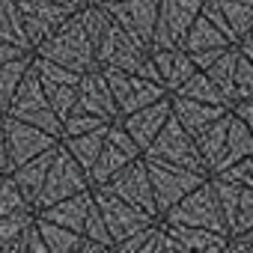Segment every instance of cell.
I'll list each match as a JSON object with an SVG mask.
<instances>
[{
    "label": "cell",
    "mask_w": 253,
    "mask_h": 253,
    "mask_svg": "<svg viewBox=\"0 0 253 253\" xmlns=\"http://www.w3.org/2000/svg\"><path fill=\"white\" fill-rule=\"evenodd\" d=\"M146 158H158V161H170V164H182L188 170L206 173V164L200 158V149L194 143V134L170 113V119L164 122V128L155 134V140L143 149ZM209 176V173H206Z\"/></svg>",
    "instance_id": "cell-5"
},
{
    "label": "cell",
    "mask_w": 253,
    "mask_h": 253,
    "mask_svg": "<svg viewBox=\"0 0 253 253\" xmlns=\"http://www.w3.org/2000/svg\"><path fill=\"white\" fill-rule=\"evenodd\" d=\"M101 125H107L101 116H95V113H84V110H72V113L63 119V137H66V134H84V131L101 128Z\"/></svg>",
    "instance_id": "cell-39"
},
{
    "label": "cell",
    "mask_w": 253,
    "mask_h": 253,
    "mask_svg": "<svg viewBox=\"0 0 253 253\" xmlns=\"http://www.w3.org/2000/svg\"><path fill=\"white\" fill-rule=\"evenodd\" d=\"M51 158H54V149H48V152H42V155H36V158H30V161H24V164H18V167L9 170V176L15 179V185L21 188V194L27 197V203L33 209H36L39 191L45 185V173L51 167Z\"/></svg>",
    "instance_id": "cell-22"
},
{
    "label": "cell",
    "mask_w": 253,
    "mask_h": 253,
    "mask_svg": "<svg viewBox=\"0 0 253 253\" xmlns=\"http://www.w3.org/2000/svg\"><path fill=\"white\" fill-rule=\"evenodd\" d=\"M24 54H30V51L21 48V45H12V42H3V39H0V63L15 60V57H24Z\"/></svg>",
    "instance_id": "cell-46"
},
{
    "label": "cell",
    "mask_w": 253,
    "mask_h": 253,
    "mask_svg": "<svg viewBox=\"0 0 253 253\" xmlns=\"http://www.w3.org/2000/svg\"><path fill=\"white\" fill-rule=\"evenodd\" d=\"M161 220L164 223H185V226H206V229L226 232V223H223V214H220V206H217V197H214V188H211L209 179L203 185H197L194 191H188Z\"/></svg>",
    "instance_id": "cell-6"
},
{
    "label": "cell",
    "mask_w": 253,
    "mask_h": 253,
    "mask_svg": "<svg viewBox=\"0 0 253 253\" xmlns=\"http://www.w3.org/2000/svg\"><path fill=\"white\" fill-rule=\"evenodd\" d=\"M0 173H9V158H6V137H3V122H0Z\"/></svg>",
    "instance_id": "cell-48"
},
{
    "label": "cell",
    "mask_w": 253,
    "mask_h": 253,
    "mask_svg": "<svg viewBox=\"0 0 253 253\" xmlns=\"http://www.w3.org/2000/svg\"><path fill=\"white\" fill-rule=\"evenodd\" d=\"M217 6H220L223 18H226L232 36L238 42L253 24V0H217Z\"/></svg>",
    "instance_id": "cell-32"
},
{
    "label": "cell",
    "mask_w": 253,
    "mask_h": 253,
    "mask_svg": "<svg viewBox=\"0 0 253 253\" xmlns=\"http://www.w3.org/2000/svg\"><path fill=\"white\" fill-rule=\"evenodd\" d=\"M0 39L33 51L30 42H27L24 21H21V12H18V3H15V0H0Z\"/></svg>",
    "instance_id": "cell-31"
},
{
    "label": "cell",
    "mask_w": 253,
    "mask_h": 253,
    "mask_svg": "<svg viewBox=\"0 0 253 253\" xmlns=\"http://www.w3.org/2000/svg\"><path fill=\"white\" fill-rule=\"evenodd\" d=\"M30 57H33V51L24 54V57H15V60L0 63V113H6V110H9L12 95H15V89H18L24 72L30 69Z\"/></svg>",
    "instance_id": "cell-29"
},
{
    "label": "cell",
    "mask_w": 253,
    "mask_h": 253,
    "mask_svg": "<svg viewBox=\"0 0 253 253\" xmlns=\"http://www.w3.org/2000/svg\"><path fill=\"white\" fill-rule=\"evenodd\" d=\"M217 176H223V179H229V182H235V185L253 188V155H247V158L235 161L232 167H226V170H223V173H217Z\"/></svg>",
    "instance_id": "cell-42"
},
{
    "label": "cell",
    "mask_w": 253,
    "mask_h": 253,
    "mask_svg": "<svg viewBox=\"0 0 253 253\" xmlns=\"http://www.w3.org/2000/svg\"><path fill=\"white\" fill-rule=\"evenodd\" d=\"M164 232L179 244V253H223L226 244H229V235L226 232H217V229H206V226H185V223H164Z\"/></svg>",
    "instance_id": "cell-17"
},
{
    "label": "cell",
    "mask_w": 253,
    "mask_h": 253,
    "mask_svg": "<svg viewBox=\"0 0 253 253\" xmlns=\"http://www.w3.org/2000/svg\"><path fill=\"white\" fill-rule=\"evenodd\" d=\"M235 45H238V51H241L247 60H253V24H250V30H247V33H244Z\"/></svg>",
    "instance_id": "cell-47"
},
{
    "label": "cell",
    "mask_w": 253,
    "mask_h": 253,
    "mask_svg": "<svg viewBox=\"0 0 253 253\" xmlns=\"http://www.w3.org/2000/svg\"><path fill=\"white\" fill-rule=\"evenodd\" d=\"M104 6L125 33H131L137 42L152 48L155 21H158V0H113V3H104Z\"/></svg>",
    "instance_id": "cell-13"
},
{
    "label": "cell",
    "mask_w": 253,
    "mask_h": 253,
    "mask_svg": "<svg viewBox=\"0 0 253 253\" xmlns=\"http://www.w3.org/2000/svg\"><path fill=\"white\" fill-rule=\"evenodd\" d=\"M36 226L42 232V241L48 247V253H78L81 247V232L63 226V223H54L42 214H36Z\"/></svg>",
    "instance_id": "cell-26"
},
{
    "label": "cell",
    "mask_w": 253,
    "mask_h": 253,
    "mask_svg": "<svg viewBox=\"0 0 253 253\" xmlns=\"http://www.w3.org/2000/svg\"><path fill=\"white\" fill-rule=\"evenodd\" d=\"M107 128H110V122L101 125V128L84 131V134H66V137H60V143H63V146L69 149V155L89 173V167L95 164V158H98V152H101V143H104V137H107Z\"/></svg>",
    "instance_id": "cell-23"
},
{
    "label": "cell",
    "mask_w": 253,
    "mask_h": 253,
    "mask_svg": "<svg viewBox=\"0 0 253 253\" xmlns=\"http://www.w3.org/2000/svg\"><path fill=\"white\" fill-rule=\"evenodd\" d=\"M0 116H3V113H0Z\"/></svg>",
    "instance_id": "cell-51"
},
{
    "label": "cell",
    "mask_w": 253,
    "mask_h": 253,
    "mask_svg": "<svg viewBox=\"0 0 253 253\" xmlns=\"http://www.w3.org/2000/svg\"><path fill=\"white\" fill-rule=\"evenodd\" d=\"M0 176H3V173H0Z\"/></svg>",
    "instance_id": "cell-52"
},
{
    "label": "cell",
    "mask_w": 253,
    "mask_h": 253,
    "mask_svg": "<svg viewBox=\"0 0 253 253\" xmlns=\"http://www.w3.org/2000/svg\"><path fill=\"white\" fill-rule=\"evenodd\" d=\"M250 98H253V95H250Z\"/></svg>",
    "instance_id": "cell-53"
},
{
    "label": "cell",
    "mask_w": 253,
    "mask_h": 253,
    "mask_svg": "<svg viewBox=\"0 0 253 253\" xmlns=\"http://www.w3.org/2000/svg\"><path fill=\"white\" fill-rule=\"evenodd\" d=\"M81 235H84V238H89V241H98L104 250H113V238H110L107 223H104V217H101V211H98V206H95V203H92V209H89V214H86V220H84Z\"/></svg>",
    "instance_id": "cell-37"
},
{
    "label": "cell",
    "mask_w": 253,
    "mask_h": 253,
    "mask_svg": "<svg viewBox=\"0 0 253 253\" xmlns=\"http://www.w3.org/2000/svg\"><path fill=\"white\" fill-rule=\"evenodd\" d=\"M250 95H253V60H247L238 51V60H235V101L250 98Z\"/></svg>",
    "instance_id": "cell-41"
},
{
    "label": "cell",
    "mask_w": 253,
    "mask_h": 253,
    "mask_svg": "<svg viewBox=\"0 0 253 253\" xmlns=\"http://www.w3.org/2000/svg\"><path fill=\"white\" fill-rule=\"evenodd\" d=\"M209 182H211V188H214V197H217V206H220L226 232H232V220H235L241 185H235V182H229V179H223V176H209Z\"/></svg>",
    "instance_id": "cell-33"
},
{
    "label": "cell",
    "mask_w": 253,
    "mask_h": 253,
    "mask_svg": "<svg viewBox=\"0 0 253 253\" xmlns=\"http://www.w3.org/2000/svg\"><path fill=\"white\" fill-rule=\"evenodd\" d=\"M140 155H143V149L131 140L128 131L122 128V122L113 119L110 128H107V137H104V143H101V152H98L95 164L89 167V182H92V185H104L113 173H119L128 161H134V158H140Z\"/></svg>",
    "instance_id": "cell-11"
},
{
    "label": "cell",
    "mask_w": 253,
    "mask_h": 253,
    "mask_svg": "<svg viewBox=\"0 0 253 253\" xmlns=\"http://www.w3.org/2000/svg\"><path fill=\"white\" fill-rule=\"evenodd\" d=\"M0 122H3V137H6V158H9V170L54 149L60 137H54L51 131L39 128V125H30L24 119H15L9 113L0 116Z\"/></svg>",
    "instance_id": "cell-8"
},
{
    "label": "cell",
    "mask_w": 253,
    "mask_h": 253,
    "mask_svg": "<svg viewBox=\"0 0 253 253\" xmlns=\"http://www.w3.org/2000/svg\"><path fill=\"white\" fill-rule=\"evenodd\" d=\"M116 253H164V226L161 220H152L149 226L137 229L134 235L113 244Z\"/></svg>",
    "instance_id": "cell-27"
},
{
    "label": "cell",
    "mask_w": 253,
    "mask_h": 253,
    "mask_svg": "<svg viewBox=\"0 0 253 253\" xmlns=\"http://www.w3.org/2000/svg\"><path fill=\"white\" fill-rule=\"evenodd\" d=\"M152 63H155L167 92H176L197 72V66L185 48H152Z\"/></svg>",
    "instance_id": "cell-19"
},
{
    "label": "cell",
    "mask_w": 253,
    "mask_h": 253,
    "mask_svg": "<svg viewBox=\"0 0 253 253\" xmlns=\"http://www.w3.org/2000/svg\"><path fill=\"white\" fill-rule=\"evenodd\" d=\"M226 250H232V253H253V226L238 232V235H229Z\"/></svg>",
    "instance_id": "cell-43"
},
{
    "label": "cell",
    "mask_w": 253,
    "mask_h": 253,
    "mask_svg": "<svg viewBox=\"0 0 253 253\" xmlns=\"http://www.w3.org/2000/svg\"><path fill=\"white\" fill-rule=\"evenodd\" d=\"M84 188H92L89 173H86V170L69 155V149L57 140L51 167H48V173H45V185H42L39 200H36V209H45V206H51V203H57V200H63V197H72V194H78V191H84ZM36 209H33V211H36Z\"/></svg>",
    "instance_id": "cell-4"
},
{
    "label": "cell",
    "mask_w": 253,
    "mask_h": 253,
    "mask_svg": "<svg viewBox=\"0 0 253 253\" xmlns=\"http://www.w3.org/2000/svg\"><path fill=\"white\" fill-rule=\"evenodd\" d=\"M223 48H226V45H223ZM223 48H206V51H194V54H191V60H194V66L203 72V69H209V66L217 60V54H220Z\"/></svg>",
    "instance_id": "cell-44"
},
{
    "label": "cell",
    "mask_w": 253,
    "mask_h": 253,
    "mask_svg": "<svg viewBox=\"0 0 253 253\" xmlns=\"http://www.w3.org/2000/svg\"><path fill=\"white\" fill-rule=\"evenodd\" d=\"M170 107H173V116L185 125L191 134H200L206 125H211L220 113H226V107L206 104V101H197V98H188V95H179V92H170Z\"/></svg>",
    "instance_id": "cell-20"
},
{
    "label": "cell",
    "mask_w": 253,
    "mask_h": 253,
    "mask_svg": "<svg viewBox=\"0 0 253 253\" xmlns=\"http://www.w3.org/2000/svg\"><path fill=\"white\" fill-rule=\"evenodd\" d=\"M229 110H232L235 116H241V119L247 122V128L253 131V98H238Z\"/></svg>",
    "instance_id": "cell-45"
},
{
    "label": "cell",
    "mask_w": 253,
    "mask_h": 253,
    "mask_svg": "<svg viewBox=\"0 0 253 253\" xmlns=\"http://www.w3.org/2000/svg\"><path fill=\"white\" fill-rule=\"evenodd\" d=\"M226 125H229V110L220 113L211 125H206L200 134H194V143H197V149H200V158H203L209 176H211V170H214V164H217V158H220V152H223V143H226Z\"/></svg>",
    "instance_id": "cell-24"
},
{
    "label": "cell",
    "mask_w": 253,
    "mask_h": 253,
    "mask_svg": "<svg viewBox=\"0 0 253 253\" xmlns=\"http://www.w3.org/2000/svg\"><path fill=\"white\" fill-rule=\"evenodd\" d=\"M92 197H95V206H98V211H101V217H104V223H107V232H110L113 244L122 241V238H128V235H134V232L143 229V226H149L152 220H158V217H152L149 211H143L140 206H134V203H128V200L116 197V194L107 191L104 185H92Z\"/></svg>",
    "instance_id": "cell-7"
},
{
    "label": "cell",
    "mask_w": 253,
    "mask_h": 253,
    "mask_svg": "<svg viewBox=\"0 0 253 253\" xmlns=\"http://www.w3.org/2000/svg\"><path fill=\"white\" fill-rule=\"evenodd\" d=\"M250 226H253V188H244L241 185L238 209H235V220H232V232L229 235H238V232H244Z\"/></svg>",
    "instance_id": "cell-40"
},
{
    "label": "cell",
    "mask_w": 253,
    "mask_h": 253,
    "mask_svg": "<svg viewBox=\"0 0 253 253\" xmlns=\"http://www.w3.org/2000/svg\"><path fill=\"white\" fill-rule=\"evenodd\" d=\"M98 3H113V0H98Z\"/></svg>",
    "instance_id": "cell-50"
},
{
    "label": "cell",
    "mask_w": 253,
    "mask_h": 253,
    "mask_svg": "<svg viewBox=\"0 0 253 253\" xmlns=\"http://www.w3.org/2000/svg\"><path fill=\"white\" fill-rule=\"evenodd\" d=\"M6 113L15 116V119H24L30 125H39V128L51 131L54 137H63V122L54 113V107H51V101L45 95V86H42L39 75L33 72V66L24 72V78H21L15 95H12V104H9Z\"/></svg>",
    "instance_id": "cell-3"
},
{
    "label": "cell",
    "mask_w": 253,
    "mask_h": 253,
    "mask_svg": "<svg viewBox=\"0 0 253 253\" xmlns=\"http://www.w3.org/2000/svg\"><path fill=\"white\" fill-rule=\"evenodd\" d=\"M18 3V12H21V21H24V33H27V42L30 48H36L39 42H45L72 12L54 0H15Z\"/></svg>",
    "instance_id": "cell-14"
},
{
    "label": "cell",
    "mask_w": 253,
    "mask_h": 253,
    "mask_svg": "<svg viewBox=\"0 0 253 253\" xmlns=\"http://www.w3.org/2000/svg\"><path fill=\"white\" fill-rule=\"evenodd\" d=\"M42 86H45V95H48V101H51V107H54V113L60 116V122L75 110V104H78V84H57V81H42Z\"/></svg>",
    "instance_id": "cell-34"
},
{
    "label": "cell",
    "mask_w": 253,
    "mask_h": 253,
    "mask_svg": "<svg viewBox=\"0 0 253 253\" xmlns=\"http://www.w3.org/2000/svg\"><path fill=\"white\" fill-rule=\"evenodd\" d=\"M54 3H60V6H66L69 12H78L84 3H86V0H54Z\"/></svg>",
    "instance_id": "cell-49"
},
{
    "label": "cell",
    "mask_w": 253,
    "mask_h": 253,
    "mask_svg": "<svg viewBox=\"0 0 253 253\" xmlns=\"http://www.w3.org/2000/svg\"><path fill=\"white\" fill-rule=\"evenodd\" d=\"M104 78H107V86L116 98V107H119V116L131 113L137 107H146L158 98L167 95V89L149 78H140L134 72H122V69H113V66H101Z\"/></svg>",
    "instance_id": "cell-9"
},
{
    "label": "cell",
    "mask_w": 253,
    "mask_h": 253,
    "mask_svg": "<svg viewBox=\"0 0 253 253\" xmlns=\"http://www.w3.org/2000/svg\"><path fill=\"white\" fill-rule=\"evenodd\" d=\"M235 60H238V45H226V48L217 54V60H214L209 69H203V72L214 81V86L226 95L229 107L235 104Z\"/></svg>",
    "instance_id": "cell-25"
},
{
    "label": "cell",
    "mask_w": 253,
    "mask_h": 253,
    "mask_svg": "<svg viewBox=\"0 0 253 253\" xmlns=\"http://www.w3.org/2000/svg\"><path fill=\"white\" fill-rule=\"evenodd\" d=\"M200 9H203V0H158L152 48H182Z\"/></svg>",
    "instance_id": "cell-10"
},
{
    "label": "cell",
    "mask_w": 253,
    "mask_h": 253,
    "mask_svg": "<svg viewBox=\"0 0 253 253\" xmlns=\"http://www.w3.org/2000/svg\"><path fill=\"white\" fill-rule=\"evenodd\" d=\"M15 211H33V206L27 203V197L21 194L15 179L9 173H3L0 176V214H15Z\"/></svg>",
    "instance_id": "cell-35"
},
{
    "label": "cell",
    "mask_w": 253,
    "mask_h": 253,
    "mask_svg": "<svg viewBox=\"0 0 253 253\" xmlns=\"http://www.w3.org/2000/svg\"><path fill=\"white\" fill-rule=\"evenodd\" d=\"M92 203H95L92 188H84V191H78L72 197H63V200L45 206V209H36V214H42V217H48L54 223H63V226L81 232L84 229V220H86V214L92 209Z\"/></svg>",
    "instance_id": "cell-18"
},
{
    "label": "cell",
    "mask_w": 253,
    "mask_h": 253,
    "mask_svg": "<svg viewBox=\"0 0 253 253\" xmlns=\"http://www.w3.org/2000/svg\"><path fill=\"white\" fill-rule=\"evenodd\" d=\"M179 95H188V98H197V101H206V104H217V107H226L229 110V101H226V95L214 86V81L206 75V72H194L179 89H176Z\"/></svg>",
    "instance_id": "cell-30"
},
{
    "label": "cell",
    "mask_w": 253,
    "mask_h": 253,
    "mask_svg": "<svg viewBox=\"0 0 253 253\" xmlns=\"http://www.w3.org/2000/svg\"><path fill=\"white\" fill-rule=\"evenodd\" d=\"M33 220V211H15L0 214V253H9V244L21 235V229Z\"/></svg>",
    "instance_id": "cell-36"
},
{
    "label": "cell",
    "mask_w": 253,
    "mask_h": 253,
    "mask_svg": "<svg viewBox=\"0 0 253 253\" xmlns=\"http://www.w3.org/2000/svg\"><path fill=\"white\" fill-rule=\"evenodd\" d=\"M247 155H253V131L247 128V122H244L241 116H235V113L229 110L226 143H223V152H220V158H217V164H214L211 176L223 173L226 167H232L235 161H241V158H247Z\"/></svg>",
    "instance_id": "cell-21"
},
{
    "label": "cell",
    "mask_w": 253,
    "mask_h": 253,
    "mask_svg": "<svg viewBox=\"0 0 253 253\" xmlns=\"http://www.w3.org/2000/svg\"><path fill=\"white\" fill-rule=\"evenodd\" d=\"M33 54L48 57V60L60 63V66H66V69L81 72V75L98 66V63H95V45H92V39L86 36V30H84L78 12H72L45 42H39V45L33 48Z\"/></svg>",
    "instance_id": "cell-1"
},
{
    "label": "cell",
    "mask_w": 253,
    "mask_h": 253,
    "mask_svg": "<svg viewBox=\"0 0 253 253\" xmlns=\"http://www.w3.org/2000/svg\"><path fill=\"white\" fill-rule=\"evenodd\" d=\"M104 188L113 191V194L122 197V200L140 206V209L149 211L152 217H158V214H155V200H152V182H149V170H146V158H143V155L134 158V161H128L119 173H113V176L104 182Z\"/></svg>",
    "instance_id": "cell-12"
},
{
    "label": "cell",
    "mask_w": 253,
    "mask_h": 253,
    "mask_svg": "<svg viewBox=\"0 0 253 253\" xmlns=\"http://www.w3.org/2000/svg\"><path fill=\"white\" fill-rule=\"evenodd\" d=\"M170 113H173V107H170V92H167L164 98H158V101H152L146 107H137L131 113L119 116V122H122V128L131 134V140L140 149H146L155 140V134L164 128V122L170 119Z\"/></svg>",
    "instance_id": "cell-16"
},
{
    "label": "cell",
    "mask_w": 253,
    "mask_h": 253,
    "mask_svg": "<svg viewBox=\"0 0 253 253\" xmlns=\"http://www.w3.org/2000/svg\"><path fill=\"white\" fill-rule=\"evenodd\" d=\"M146 158V155H143ZM146 170H149V182H152V200H155V214L158 220L197 185H203L209 176L188 170L182 164H170V161H158V158H146Z\"/></svg>",
    "instance_id": "cell-2"
},
{
    "label": "cell",
    "mask_w": 253,
    "mask_h": 253,
    "mask_svg": "<svg viewBox=\"0 0 253 253\" xmlns=\"http://www.w3.org/2000/svg\"><path fill=\"white\" fill-rule=\"evenodd\" d=\"M9 253H48V247L42 241V232L36 226V211H33V220L21 229V235L9 244Z\"/></svg>",
    "instance_id": "cell-38"
},
{
    "label": "cell",
    "mask_w": 253,
    "mask_h": 253,
    "mask_svg": "<svg viewBox=\"0 0 253 253\" xmlns=\"http://www.w3.org/2000/svg\"><path fill=\"white\" fill-rule=\"evenodd\" d=\"M75 110L95 113V116H101L104 122L119 119V107H116V98H113V92H110V86H107V78H104L101 66H95V69H89V72L81 75Z\"/></svg>",
    "instance_id": "cell-15"
},
{
    "label": "cell",
    "mask_w": 253,
    "mask_h": 253,
    "mask_svg": "<svg viewBox=\"0 0 253 253\" xmlns=\"http://www.w3.org/2000/svg\"><path fill=\"white\" fill-rule=\"evenodd\" d=\"M223 45H235V42H229L206 15H197V21L191 24V30H188V36H185V42H182V48L188 51V54H194V51H206V48H223Z\"/></svg>",
    "instance_id": "cell-28"
}]
</instances>
